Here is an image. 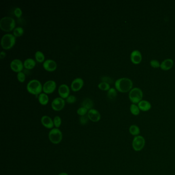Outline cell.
Returning a JSON list of instances; mask_svg holds the SVG:
<instances>
[{
	"mask_svg": "<svg viewBox=\"0 0 175 175\" xmlns=\"http://www.w3.org/2000/svg\"><path fill=\"white\" fill-rule=\"evenodd\" d=\"M114 86L117 91L125 93L130 92L133 89V82L130 78H119L115 82Z\"/></svg>",
	"mask_w": 175,
	"mask_h": 175,
	"instance_id": "obj_1",
	"label": "cell"
},
{
	"mask_svg": "<svg viewBox=\"0 0 175 175\" xmlns=\"http://www.w3.org/2000/svg\"><path fill=\"white\" fill-rule=\"evenodd\" d=\"M16 21L11 17H4L0 20V28L4 31L10 32L14 30Z\"/></svg>",
	"mask_w": 175,
	"mask_h": 175,
	"instance_id": "obj_2",
	"label": "cell"
},
{
	"mask_svg": "<svg viewBox=\"0 0 175 175\" xmlns=\"http://www.w3.org/2000/svg\"><path fill=\"white\" fill-rule=\"evenodd\" d=\"M26 89L30 94L36 95H39L43 90V86L39 80L33 79L30 80L27 83Z\"/></svg>",
	"mask_w": 175,
	"mask_h": 175,
	"instance_id": "obj_3",
	"label": "cell"
},
{
	"mask_svg": "<svg viewBox=\"0 0 175 175\" xmlns=\"http://www.w3.org/2000/svg\"><path fill=\"white\" fill-rule=\"evenodd\" d=\"M16 42V38L11 33H6L1 39V44L5 50H8L14 47Z\"/></svg>",
	"mask_w": 175,
	"mask_h": 175,
	"instance_id": "obj_4",
	"label": "cell"
},
{
	"mask_svg": "<svg viewBox=\"0 0 175 175\" xmlns=\"http://www.w3.org/2000/svg\"><path fill=\"white\" fill-rule=\"evenodd\" d=\"M143 93L142 90L138 87H134L129 92L128 98L132 104H138L142 100Z\"/></svg>",
	"mask_w": 175,
	"mask_h": 175,
	"instance_id": "obj_5",
	"label": "cell"
},
{
	"mask_svg": "<svg viewBox=\"0 0 175 175\" xmlns=\"http://www.w3.org/2000/svg\"><path fill=\"white\" fill-rule=\"evenodd\" d=\"M48 138L52 144H59L62 140V133L59 128H52L49 132Z\"/></svg>",
	"mask_w": 175,
	"mask_h": 175,
	"instance_id": "obj_6",
	"label": "cell"
},
{
	"mask_svg": "<svg viewBox=\"0 0 175 175\" xmlns=\"http://www.w3.org/2000/svg\"><path fill=\"white\" fill-rule=\"evenodd\" d=\"M145 145V140L142 136H137L133 138L132 141V147L136 152H140L143 149Z\"/></svg>",
	"mask_w": 175,
	"mask_h": 175,
	"instance_id": "obj_7",
	"label": "cell"
},
{
	"mask_svg": "<svg viewBox=\"0 0 175 175\" xmlns=\"http://www.w3.org/2000/svg\"><path fill=\"white\" fill-rule=\"evenodd\" d=\"M65 105V101L61 97L56 98L52 100L51 106L55 111H59L64 108Z\"/></svg>",
	"mask_w": 175,
	"mask_h": 175,
	"instance_id": "obj_8",
	"label": "cell"
},
{
	"mask_svg": "<svg viewBox=\"0 0 175 175\" xmlns=\"http://www.w3.org/2000/svg\"><path fill=\"white\" fill-rule=\"evenodd\" d=\"M56 82L54 80H49L46 82L43 85V91L45 94H52L56 90Z\"/></svg>",
	"mask_w": 175,
	"mask_h": 175,
	"instance_id": "obj_9",
	"label": "cell"
},
{
	"mask_svg": "<svg viewBox=\"0 0 175 175\" xmlns=\"http://www.w3.org/2000/svg\"><path fill=\"white\" fill-rule=\"evenodd\" d=\"M10 67L12 71L17 73L22 71L23 68L24 67L22 61L18 59L13 60L11 62Z\"/></svg>",
	"mask_w": 175,
	"mask_h": 175,
	"instance_id": "obj_10",
	"label": "cell"
},
{
	"mask_svg": "<svg viewBox=\"0 0 175 175\" xmlns=\"http://www.w3.org/2000/svg\"><path fill=\"white\" fill-rule=\"evenodd\" d=\"M44 69L47 71L52 72L56 70L57 68V64L55 61L52 59H47L43 63Z\"/></svg>",
	"mask_w": 175,
	"mask_h": 175,
	"instance_id": "obj_11",
	"label": "cell"
},
{
	"mask_svg": "<svg viewBox=\"0 0 175 175\" xmlns=\"http://www.w3.org/2000/svg\"><path fill=\"white\" fill-rule=\"evenodd\" d=\"M130 61L133 64H139L142 62V56L141 52L139 50H134L131 52L130 56Z\"/></svg>",
	"mask_w": 175,
	"mask_h": 175,
	"instance_id": "obj_12",
	"label": "cell"
},
{
	"mask_svg": "<svg viewBox=\"0 0 175 175\" xmlns=\"http://www.w3.org/2000/svg\"><path fill=\"white\" fill-rule=\"evenodd\" d=\"M83 85V80L81 78H77L71 82L70 88L73 92H78L82 88Z\"/></svg>",
	"mask_w": 175,
	"mask_h": 175,
	"instance_id": "obj_13",
	"label": "cell"
},
{
	"mask_svg": "<svg viewBox=\"0 0 175 175\" xmlns=\"http://www.w3.org/2000/svg\"><path fill=\"white\" fill-rule=\"evenodd\" d=\"M58 93L60 97L63 99H66L70 95V87L65 84H61L58 88Z\"/></svg>",
	"mask_w": 175,
	"mask_h": 175,
	"instance_id": "obj_14",
	"label": "cell"
},
{
	"mask_svg": "<svg viewBox=\"0 0 175 175\" xmlns=\"http://www.w3.org/2000/svg\"><path fill=\"white\" fill-rule=\"evenodd\" d=\"M87 116L90 121L94 122H99L101 119V114L99 111L94 108L89 110L87 113Z\"/></svg>",
	"mask_w": 175,
	"mask_h": 175,
	"instance_id": "obj_15",
	"label": "cell"
},
{
	"mask_svg": "<svg viewBox=\"0 0 175 175\" xmlns=\"http://www.w3.org/2000/svg\"><path fill=\"white\" fill-rule=\"evenodd\" d=\"M41 122L42 125L47 129H52L54 127V121L50 117L43 116L41 119Z\"/></svg>",
	"mask_w": 175,
	"mask_h": 175,
	"instance_id": "obj_16",
	"label": "cell"
},
{
	"mask_svg": "<svg viewBox=\"0 0 175 175\" xmlns=\"http://www.w3.org/2000/svg\"><path fill=\"white\" fill-rule=\"evenodd\" d=\"M173 65V61L172 59H165L160 64V68L162 70L167 71L170 70Z\"/></svg>",
	"mask_w": 175,
	"mask_h": 175,
	"instance_id": "obj_17",
	"label": "cell"
},
{
	"mask_svg": "<svg viewBox=\"0 0 175 175\" xmlns=\"http://www.w3.org/2000/svg\"><path fill=\"white\" fill-rule=\"evenodd\" d=\"M139 109L142 111H149L152 108V105L149 101L142 100L138 104Z\"/></svg>",
	"mask_w": 175,
	"mask_h": 175,
	"instance_id": "obj_18",
	"label": "cell"
},
{
	"mask_svg": "<svg viewBox=\"0 0 175 175\" xmlns=\"http://www.w3.org/2000/svg\"><path fill=\"white\" fill-rule=\"evenodd\" d=\"M24 67L26 70H32L36 65V62L32 58H27L23 63Z\"/></svg>",
	"mask_w": 175,
	"mask_h": 175,
	"instance_id": "obj_19",
	"label": "cell"
},
{
	"mask_svg": "<svg viewBox=\"0 0 175 175\" xmlns=\"http://www.w3.org/2000/svg\"><path fill=\"white\" fill-rule=\"evenodd\" d=\"M38 101L40 104L42 105H46L49 102L48 96L45 93H41L38 95Z\"/></svg>",
	"mask_w": 175,
	"mask_h": 175,
	"instance_id": "obj_20",
	"label": "cell"
},
{
	"mask_svg": "<svg viewBox=\"0 0 175 175\" xmlns=\"http://www.w3.org/2000/svg\"><path fill=\"white\" fill-rule=\"evenodd\" d=\"M82 107L86 108L89 111L90 109H92L93 106H94V103L92 102V99L87 98H85L82 103Z\"/></svg>",
	"mask_w": 175,
	"mask_h": 175,
	"instance_id": "obj_21",
	"label": "cell"
},
{
	"mask_svg": "<svg viewBox=\"0 0 175 175\" xmlns=\"http://www.w3.org/2000/svg\"><path fill=\"white\" fill-rule=\"evenodd\" d=\"M129 132L132 135L134 136L135 137H136L137 136H139L140 133V130L137 125L133 124V125H130L129 128Z\"/></svg>",
	"mask_w": 175,
	"mask_h": 175,
	"instance_id": "obj_22",
	"label": "cell"
},
{
	"mask_svg": "<svg viewBox=\"0 0 175 175\" xmlns=\"http://www.w3.org/2000/svg\"><path fill=\"white\" fill-rule=\"evenodd\" d=\"M107 96L108 98L111 100H114L116 99L117 96V92L116 89L114 88H111L109 89L108 91Z\"/></svg>",
	"mask_w": 175,
	"mask_h": 175,
	"instance_id": "obj_23",
	"label": "cell"
},
{
	"mask_svg": "<svg viewBox=\"0 0 175 175\" xmlns=\"http://www.w3.org/2000/svg\"><path fill=\"white\" fill-rule=\"evenodd\" d=\"M35 59L38 63H43L45 61V55L41 51H37L35 53Z\"/></svg>",
	"mask_w": 175,
	"mask_h": 175,
	"instance_id": "obj_24",
	"label": "cell"
},
{
	"mask_svg": "<svg viewBox=\"0 0 175 175\" xmlns=\"http://www.w3.org/2000/svg\"><path fill=\"white\" fill-rule=\"evenodd\" d=\"M130 111L133 116H138L140 114V110L139 109L138 106L135 104H132L130 106Z\"/></svg>",
	"mask_w": 175,
	"mask_h": 175,
	"instance_id": "obj_25",
	"label": "cell"
},
{
	"mask_svg": "<svg viewBox=\"0 0 175 175\" xmlns=\"http://www.w3.org/2000/svg\"><path fill=\"white\" fill-rule=\"evenodd\" d=\"M24 33V30L21 27H17L13 30V35L16 38L22 36Z\"/></svg>",
	"mask_w": 175,
	"mask_h": 175,
	"instance_id": "obj_26",
	"label": "cell"
},
{
	"mask_svg": "<svg viewBox=\"0 0 175 175\" xmlns=\"http://www.w3.org/2000/svg\"><path fill=\"white\" fill-rule=\"evenodd\" d=\"M98 87L100 89L103 90V91H108L109 89H111L110 84L105 82H100L98 85Z\"/></svg>",
	"mask_w": 175,
	"mask_h": 175,
	"instance_id": "obj_27",
	"label": "cell"
},
{
	"mask_svg": "<svg viewBox=\"0 0 175 175\" xmlns=\"http://www.w3.org/2000/svg\"><path fill=\"white\" fill-rule=\"evenodd\" d=\"M53 121H54V126L56 127V128H58L61 127V124H62V119L60 117L58 116L55 117Z\"/></svg>",
	"mask_w": 175,
	"mask_h": 175,
	"instance_id": "obj_28",
	"label": "cell"
},
{
	"mask_svg": "<svg viewBox=\"0 0 175 175\" xmlns=\"http://www.w3.org/2000/svg\"><path fill=\"white\" fill-rule=\"evenodd\" d=\"M89 110L87 109L86 108H84V107H81V108H79L77 111V113L78 115H79L80 116H85L88 113Z\"/></svg>",
	"mask_w": 175,
	"mask_h": 175,
	"instance_id": "obj_29",
	"label": "cell"
},
{
	"mask_svg": "<svg viewBox=\"0 0 175 175\" xmlns=\"http://www.w3.org/2000/svg\"><path fill=\"white\" fill-rule=\"evenodd\" d=\"M17 80L20 82L23 83L25 81L26 75H25V73L24 72L21 71V72L17 73Z\"/></svg>",
	"mask_w": 175,
	"mask_h": 175,
	"instance_id": "obj_30",
	"label": "cell"
},
{
	"mask_svg": "<svg viewBox=\"0 0 175 175\" xmlns=\"http://www.w3.org/2000/svg\"><path fill=\"white\" fill-rule=\"evenodd\" d=\"M160 64L161 63H160L159 62L158 60H155V59L152 60L150 61V65H151V67L154 68H158L160 67Z\"/></svg>",
	"mask_w": 175,
	"mask_h": 175,
	"instance_id": "obj_31",
	"label": "cell"
},
{
	"mask_svg": "<svg viewBox=\"0 0 175 175\" xmlns=\"http://www.w3.org/2000/svg\"><path fill=\"white\" fill-rule=\"evenodd\" d=\"M89 118L87 116V115H85V116H83L80 117V123L81 125H85L87 123H88L89 122Z\"/></svg>",
	"mask_w": 175,
	"mask_h": 175,
	"instance_id": "obj_32",
	"label": "cell"
},
{
	"mask_svg": "<svg viewBox=\"0 0 175 175\" xmlns=\"http://www.w3.org/2000/svg\"><path fill=\"white\" fill-rule=\"evenodd\" d=\"M76 97L73 95H70L66 99V102L68 104L75 103L76 102Z\"/></svg>",
	"mask_w": 175,
	"mask_h": 175,
	"instance_id": "obj_33",
	"label": "cell"
},
{
	"mask_svg": "<svg viewBox=\"0 0 175 175\" xmlns=\"http://www.w3.org/2000/svg\"><path fill=\"white\" fill-rule=\"evenodd\" d=\"M14 14L16 17L20 18L22 15V11L19 7H17L14 11Z\"/></svg>",
	"mask_w": 175,
	"mask_h": 175,
	"instance_id": "obj_34",
	"label": "cell"
},
{
	"mask_svg": "<svg viewBox=\"0 0 175 175\" xmlns=\"http://www.w3.org/2000/svg\"><path fill=\"white\" fill-rule=\"evenodd\" d=\"M101 81L103 82H105V83H107L109 84L113 83V80H112L111 78L106 76L102 77V78H101Z\"/></svg>",
	"mask_w": 175,
	"mask_h": 175,
	"instance_id": "obj_35",
	"label": "cell"
},
{
	"mask_svg": "<svg viewBox=\"0 0 175 175\" xmlns=\"http://www.w3.org/2000/svg\"><path fill=\"white\" fill-rule=\"evenodd\" d=\"M6 52H4V51H2L1 53H0V58H1V59H3L5 58Z\"/></svg>",
	"mask_w": 175,
	"mask_h": 175,
	"instance_id": "obj_36",
	"label": "cell"
},
{
	"mask_svg": "<svg viewBox=\"0 0 175 175\" xmlns=\"http://www.w3.org/2000/svg\"><path fill=\"white\" fill-rule=\"evenodd\" d=\"M58 175H68V174L66 173H59Z\"/></svg>",
	"mask_w": 175,
	"mask_h": 175,
	"instance_id": "obj_37",
	"label": "cell"
}]
</instances>
